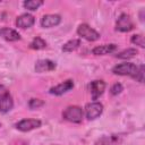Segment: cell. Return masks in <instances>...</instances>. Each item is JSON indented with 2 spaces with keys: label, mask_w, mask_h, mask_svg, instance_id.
Instances as JSON below:
<instances>
[{
  "label": "cell",
  "mask_w": 145,
  "mask_h": 145,
  "mask_svg": "<svg viewBox=\"0 0 145 145\" xmlns=\"http://www.w3.org/2000/svg\"><path fill=\"white\" fill-rule=\"evenodd\" d=\"M112 72L119 76H130L139 83L144 82V66H136L131 62H122L112 68Z\"/></svg>",
  "instance_id": "cell-1"
},
{
  "label": "cell",
  "mask_w": 145,
  "mask_h": 145,
  "mask_svg": "<svg viewBox=\"0 0 145 145\" xmlns=\"http://www.w3.org/2000/svg\"><path fill=\"white\" fill-rule=\"evenodd\" d=\"M62 117L74 123H79L83 120L84 117V111L80 106L78 105H70L68 106L63 112H62Z\"/></svg>",
  "instance_id": "cell-2"
},
{
  "label": "cell",
  "mask_w": 145,
  "mask_h": 145,
  "mask_svg": "<svg viewBox=\"0 0 145 145\" xmlns=\"http://www.w3.org/2000/svg\"><path fill=\"white\" fill-rule=\"evenodd\" d=\"M14 106V100L9 93V91L0 85V112H9Z\"/></svg>",
  "instance_id": "cell-3"
},
{
  "label": "cell",
  "mask_w": 145,
  "mask_h": 145,
  "mask_svg": "<svg viewBox=\"0 0 145 145\" xmlns=\"http://www.w3.org/2000/svg\"><path fill=\"white\" fill-rule=\"evenodd\" d=\"M77 34L79 36H82L83 39H85L87 41H91V42L96 41V40L100 39V34L87 24H80L77 27Z\"/></svg>",
  "instance_id": "cell-4"
},
{
  "label": "cell",
  "mask_w": 145,
  "mask_h": 145,
  "mask_svg": "<svg viewBox=\"0 0 145 145\" xmlns=\"http://www.w3.org/2000/svg\"><path fill=\"white\" fill-rule=\"evenodd\" d=\"M103 112V104L100 102H91L88 104H86L85 106V114L86 118L89 120H94L96 118H99Z\"/></svg>",
  "instance_id": "cell-5"
},
{
  "label": "cell",
  "mask_w": 145,
  "mask_h": 145,
  "mask_svg": "<svg viewBox=\"0 0 145 145\" xmlns=\"http://www.w3.org/2000/svg\"><path fill=\"white\" fill-rule=\"evenodd\" d=\"M133 28H134V23H133L130 16L127 14H121L119 16V18L117 19L116 29L119 32H129Z\"/></svg>",
  "instance_id": "cell-6"
},
{
  "label": "cell",
  "mask_w": 145,
  "mask_h": 145,
  "mask_svg": "<svg viewBox=\"0 0 145 145\" xmlns=\"http://www.w3.org/2000/svg\"><path fill=\"white\" fill-rule=\"evenodd\" d=\"M42 122L39 119H23L16 123V128L20 131H31L41 127Z\"/></svg>",
  "instance_id": "cell-7"
},
{
  "label": "cell",
  "mask_w": 145,
  "mask_h": 145,
  "mask_svg": "<svg viewBox=\"0 0 145 145\" xmlns=\"http://www.w3.org/2000/svg\"><path fill=\"white\" fill-rule=\"evenodd\" d=\"M74 88V82L71 79H67L60 84H58L57 86H53L50 88V94L52 95H62L67 92H69L70 89Z\"/></svg>",
  "instance_id": "cell-8"
},
{
  "label": "cell",
  "mask_w": 145,
  "mask_h": 145,
  "mask_svg": "<svg viewBox=\"0 0 145 145\" xmlns=\"http://www.w3.org/2000/svg\"><path fill=\"white\" fill-rule=\"evenodd\" d=\"M104 89H105V83L103 80L96 79V80L91 82V84H89V91H91V94H92V99L94 101L97 100L103 94Z\"/></svg>",
  "instance_id": "cell-9"
},
{
  "label": "cell",
  "mask_w": 145,
  "mask_h": 145,
  "mask_svg": "<svg viewBox=\"0 0 145 145\" xmlns=\"http://www.w3.org/2000/svg\"><path fill=\"white\" fill-rule=\"evenodd\" d=\"M60 22H61L60 15H57V14H48V15H44L41 18V26L44 27V28H50V27H53V26L59 25Z\"/></svg>",
  "instance_id": "cell-10"
},
{
  "label": "cell",
  "mask_w": 145,
  "mask_h": 145,
  "mask_svg": "<svg viewBox=\"0 0 145 145\" xmlns=\"http://www.w3.org/2000/svg\"><path fill=\"white\" fill-rule=\"evenodd\" d=\"M35 71L36 72H48L56 69V62L49 59H40L35 63Z\"/></svg>",
  "instance_id": "cell-11"
},
{
  "label": "cell",
  "mask_w": 145,
  "mask_h": 145,
  "mask_svg": "<svg viewBox=\"0 0 145 145\" xmlns=\"http://www.w3.org/2000/svg\"><path fill=\"white\" fill-rule=\"evenodd\" d=\"M35 18L31 14H23L16 19V25L20 28H29L34 25Z\"/></svg>",
  "instance_id": "cell-12"
},
{
  "label": "cell",
  "mask_w": 145,
  "mask_h": 145,
  "mask_svg": "<svg viewBox=\"0 0 145 145\" xmlns=\"http://www.w3.org/2000/svg\"><path fill=\"white\" fill-rule=\"evenodd\" d=\"M0 37H2L6 41H9V42H15V41L20 40L19 33L12 28H9V27L0 28Z\"/></svg>",
  "instance_id": "cell-13"
},
{
  "label": "cell",
  "mask_w": 145,
  "mask_h": 145,
  "mask_svg": "<svg viewBox=\"0 0 145 145\" xmlns=\"http://www.w3.org/2000/svg\"><path fill=\"white\" fill-rule=\"evenodd\" d=\"M117 49V45L111 43V44H103V45H97L92 50V53L95 56H104L108 53H112Z\"/></svg>",
  "instance_id": "cell-14"
},
{
  "label": "cell",
  "mask_w": 145,
  "mask_h": 145,
  "mask_svg": "<svg viewBox=\"0 0 145 145\" xmlns=\"http://www.w3.org/2000/svg\"><path fill=\"white\" fill-rule=\"evenodd\" d=\"M80 45V40L78 39H72V40H69L68 42H66L62 46V51L63 52H72L75 51L76 49H78Z\"/></svg>",
  "instance_id": "cell-15"
},
{
  "label": "cell",
  "mask_w": 145,
  "mask_h": 145,
  "mask_svg": "<svg viewBox=\"0 0 145 145\" xmlns=\"http://www.w3.org/2000/svg\"><path fill=\"white\" fill-rule=\"evenodd\" d=\"M29 48L33 49V50H42V49H45V48H46V42H45L43 39L36 36V37H34L33 41L29 43Z\"/></svg>",
  "instance_id": "cell-16"
},
{
  "label": "cell",
  "mask_w": 145,
  "mask_h": 145,
  "mask_svg": "<svg viewBox=\"0 0 145 145\" xmlns=\"http://www.w3.org/2000/svg\"><path fill=\"white\" fill-rule=\"evenodd\" d=\"M137 53H138V51L136 49L130 48V49H127V50H123V51L119 52L118 54H116V57L119 58V59H129V58L135 57Z\"/></svg>",
  "instance_id": "cell-17"
},
{
  "label": "cell",
  "mask_w": 145,
  "mask_h": 145,
  "mask_svg": "<svg viewBox=\"0 0 145 145\" xmlns=\"http://www.w3.org/2000/svg\"><path fill=\"white\" fill-rule=\"evenodd\" d=\"M42 5H43V1H41V0H27L24 2V7L32 11L39 9V7H41Z\"/></svg>",
  "instance_id": "cell-18"
},
{
  "label": "cell",
  "mask_w": 145,
  "mask_h": 145,
  "mask_svg": "<svg viewBox=\"0 0 145 145\" xmlns=\"http://www.w3.org/2000/svg\"><path fill=\"white\" fill-rule=\"evenodd\" d=\"M117 143H118V137L110 136V137H103V138H101L95 145H117Z\"/></svg>",
  "instance_id": "cell-19"
},
{
  "label": "cell",
  "mask_w": 145,
  "mask_h": 145,
  "mask_svg": "<svg viewBox=\"0 0 145 145\" xmlns=\"http://www.w3.org/2000/svg\"><path fill=\"white\" fill-rule=\"evenodd\" d=\"M130 41H131L133 44H136V45H138V46H140V48H144V46H145L144 36H143L142 34H135V35H133L131 39H130Z\"/></svg>",
  "instance_id": "cell-20"
},
{
  "label": "cell",
  "mask_w": 145,
  "mask_h": 145,
  "mask_svg": "<svg viewBox=\"0 0 145 145\" xmlns=\"http://www.w3.org/2000/svg\"><path fill=\"white\" fill-rule=\"evenodd\" d=\"M43 105H44V102H43L42 100H40V99H31L29 102H28V106H29V109H32V110L39 109V108H41V106H43Z\"/></svg>",
  "instance_id": "cell-21"
},
{
  "label": "cell",
  "mask_w": 145,
  "mask_h": 145,
  "mask_svg": "<svg viewBox=\"0 0 145 145\" xmlns=\"http://www.w3.org/2000/svg\"><path fill=\"white\" fill-rule=\"evenodd\" d=\"M122 91H123L122 85H121L120 83H116V84L112 85V87H111V89H110V93H111L112 95H118V94H120Z\"/></svg>",
  "instance_id": "cell-22"
},
{
  "label": "cell",
  "mask_w": 145,
  "mask_h": 145,
  "mask_svg": "<svg viewBox=\"0 0 145 145\" xmlns=\"http://www.w3.org/2000/svg\"><path fill=\"white\" fill-rule=\"evenodd\" d=\"M0 126H1V123H0Z\"/></svg>",
  "instance_id": "cell-23"
}]
</instances>
